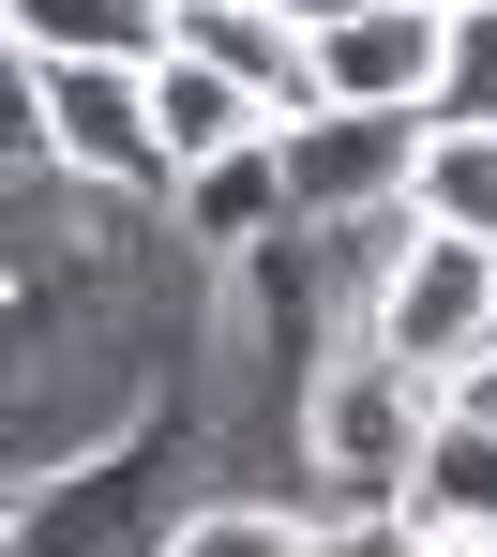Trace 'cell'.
I'll list each match as a JSON object with an SVG mask.
<instances>
[{"label": "cell", "mask_w": 497, "mask_h": 557, "mask_svg": "<svg viewBox=\"0 0 497 557\" xmlns=\"http://www.w3.org/2000/svg\"><path fill=\"white\" fill-rule=\"evenodd\" d=\"M437 422H452V392L422 362H393L377 332H347L332 362L301 376V512L332 528V512H393L422 453H437Z\"/></svg>", "instance_id": "obj_1"}, {"label": "cell", "mask_w": 497, "mask_h": 557, "mask_svg": "<svg viewBox=\"0 0 497 557\" xmlns=\"http://www.w3.org/2000/svg\"><path fill=\"white\" fill-rule=\"evenodd\" d=\"M15 76H30V151H61V182L182 196L166 121H151V61H15Z\"/></svg>", "instance_id": "obj_2"}, {"label": "cell", "mask_w": 497, "mask_h": 557, "mask_svg": "<svg viewBox=\"0 0 497 557\" xmlns=\"http://www.w3.org/2000/svg\"><path fill=\"white\" fill-rule=\"evenodd\" d=\"M362 332L452 392V376L497 347V242H452V226H422V211H407V242L377 257V301H362Z\"/></svg>", "instance_id": "obj_3"}, {"label": "cell", "mask_w": 497, "mask_h": 557, "mask_svg": "<svg viewBox=\"0 0 497 557\" xmlns=\"http://www.w3.org/2000/svg\"><path fill=\"white\" fill-rule=\"evenodd\" d=\"M272 166H287L301 226H377L422 182V106H301L287 136H272Z\"/></svg>", "instance_id": "obj_4"}, {"label": "cell", "mask_w": 497, "mask_h": 557, "mask_svg": "<svg viewBox=\"0 0 497 557\" xmlns=\"http://www.w3.org/2000/svg\"><path fill=\"white\" fill-rule=\"evenodd\" d=\"M437 61H452V15L437 0H377V15L316 30V91L332 106H437Z\"/></svg>", "instance_id": "obj_5"}, {"label": "cell", "mask_w": 497, "mask_h": 557, "mask_svg": "<svg viewBox=\"0 0 497 557\" xmlns=\"http://www.w3.org/2000/svg\"><path fill=\"white\" fill-rule=\"evenodd\" d=\"M151 121H166V166H182V182L226 166V151H272V136H287V121L241 91L211 46H166V61H151Z\"/></svg>", "instance_id": "obj_6"}, {"label": "cell", "mask_w": 497, "mask_h": 557, "mask_svg": "<svg viewBox=\"0 0 497 557\" xmlns=\"http://www.w3.org/2000/svg\"><path fill=\"white\" fill-rule=\"evenodd\" d=\"M15 61H166L182 0H0Z\"/></svg>", "instance_id": "obj_7"}, {"label": "cell", "mask_w": 497, "mask_h": 557, "mask_svg": "<svg viewBox=\"0 0 497 557\" xmlns=\"http://www.w3.org/2000/svg\"><path fill=\"white\" fill-rule=\"evenodd\" d=\"M422 226L452 242H497V121H422V182H407Z\"/></svg>", "instance_id": "obj_8"}, {"label": "cell", "mask_w": 497, "mask_h": 557, "mask_svg": "<svg viewBox=\"0 0 497 557\" xmlns=\"http://www.w3.org/2000/svg\"><path fill=\"white\" fill-rule=\"evenodd\" d=\"M407 512H437V528H497V422H437V453H422V482H407Z\"/></svg>", "instance_id": "obj_9"}, {"label": "cell", "mask_w": 497, "mask_h": 557, "mask_svg": "<svg viewBox=\"0 0 497 557\" xmlns=\"http://www.w3.org/2000/svg\"><path fill=\"white\" fill-rule=\"evenodd\" d=\"M151 557H316V512H287V497H211V512H182Z\"/></svg>", "instance_id": "obj_10"}, {"label": "cell", "mask_w": 497, "mask_h": 557, "mask_svg": "<svg viewBox=\"0 0 497 557\" xmlns=\"http://www.w3.org/2000/svg\"><path fill=\"white\" fill-rule=\"evenodd\" d=\"M422 121H497V0L452 15V61H437V106Z\"/></svg>", "instance_id": "obj_11"}, {"label": "cell", "mask_w": 497, "mask_h": 557, "mask_svg": "<svg viewBox=\"0 0 497 557\" xmlns=\"http://www.w3.org/2000/svg\"><path fill=\"white\" fill-rule=\"evenodd\" d=\"M316 557H422V512H332V528H316Z\"/></svg>", "instance_id": "obj_12"}, {"label": "cell", "mask_w": 497, "mask_h": 557, "mask_svg": "<svg viewBox=\"0 0 497 557\" xmlns=\"http://www.w3.org/2000/svg\"><path fill=\"white\" fill-rule=\"evenodd\" d=\"M452 407H468V422H497V347H483L468 376H452Z\"/></svg>", "instance_id": "obj_13"}, {"label": "cell", "mask_w": 497, "mask_h": 557, "mask_svg": "<svg viewBox=\"0 0 497 557\" xmlns=\"http://www.w3.org/2000/svg\"><path fill=\"white\" fill-rule=\"evenodd\" d=\"M422 557H497V528H437V512H422Z\"/></svg>", "instance_id": "obj_14"}, {"label": "cell", "mask_w": 497, "mask_h": 557, "mask_svg": "<svg viewBox=\"0 0 497 557\" xmlns=\"http://www.w3.org/2000/svg\"><path fill=\"white\" fill-rule=\"evenodd\" d=\"M272 15H301V30H347V15H377V0H272Z\"/></svg>", "instance_id": "obj_15"}, {"label": "cell", "mask_w": 497, "mask_h": 557, "mask_svg": "<svg viewBox=\"0 0 497 557\" xmlns=\"http://www.w3.org/2000/svg\"><path fill=\"white\" fill-rule=\"evenodd\" d=\"M437 15H483V0H437Z\"/></svg>", "instance_id": "obj_16"}, {"label": "cell", "mask_w": 497, "mask_h": 557, "mask_svg": "<svg viewBox=\"0 0 497 557\" xmlns=\"http://www.w3.org/2000/svg\"><path fill=\"white\" fill-rule=\"evenodd\" d=\"M182 15H226V0H182Z\"/></svg>", "instance_id": "obj_17"}]
</instances>
